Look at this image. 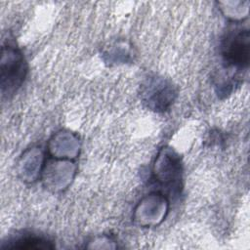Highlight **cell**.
Here are the masks:
<instances>
[{"label": "cell", "instance_id": "30bf717a", "mask_svg": "<svg viewBox=\"0 0 250 250\" xmlns=\"http://www.w3.org/2000/svg\"><path fill=\"white\" fill-rule=\"evenodd\" d=\"M222 14L232 21H241L248 17V1H223L218 2Z\"/></svg>", "mask_w": 250, "mask_h": 250}, {"label": "cell", "instance_id": "ba28073f", "mask_svg": "<svg viewBox=\"0 0 250 250\" xmlns=\"http://www.w3.org/2000/svg\"><path fill=\"white\" fill-rule=\"evenodd\" d=\"M45 162L41 147H29L22 152L17 163L18 175L25 183H34L41 178Z\"/></svg>", "mask_w": 250, "mask_h": 250}, {"label": "cell", "instance_id": "8992f818", "mask_svg": "<svg viewBox=\"0 0 250 250\" xmlns=\"http://www.w3.org/2000/svg\"><path fill=\"white\" fill-rule=\"evenodd\" d=\"M77 166L69 159H50L45 162L41 180L43 186L50 191L60 192L66 189L72 183Z\"/></svg>", "mask_w": 250, "mask_h": 250}, {"label": "cell", "instance_id": "6da1fadb", "mask_svg": "<svg viewBox=\"0 0 250 250\" xmlns=\"http://www.w3.org/2000/svg\"><path fill=\"white\" fill-rule=\"evenodd\" d=\"M27 65L21 51L13 43L3 44L0 62V85L2 99L11 98L23 83Z\"/></svg>", "mask_w": 250, "mask_h": 250}, {"label": "cell", "instance_id": "277c9868", "mask_svg": "<svg viewBox=\"0 0 250 250\" xmlns=\"http://www.w3.org/2000/svg\"><path fill=\"white\" fill-rule=\"evenodd\" d=\"M141 100L145 105L155 112H164L173 104L177 97L175 86L168 79L153 75L141 85Z\"/></svg>", "mask_w": 250, "mask_h": 250}, {"label": "cell", "instance_id": "3957f363", "mask_svg": "<svg viewBox=\"0 0 250 250\" xmlns=\"http://www.w3.org/2000/svg\"><path fill=\"white\" fill-rule=\"evenodd\" d=\"M221 53L228 66L244 69L249 64L250 33L248 28L229 27L221 42Z\"/></svg>", "mask_w": 250, "mask_h": 250}, {"label": "cell", "instance_id": "5b68a950", "mask_svg": "<svg viewBox=\"0 0 250 250\" xmlns=\"http://www.w3.org/2000/svg\"><path fill=\"white\" fill-rule=\"evenodd\" d=\"M169 200L163 193L150 192L136 205L132 220L136 226L152 228L159 226L169 212Z\"/></svg>", "mask_w": 250, "mask_h": 250}, {"label": "cell", "instance_id": "52a82bcc", "mask_svg": "<svg viewBox=\"0 0 250 250\" xmlns=\"http://www.w3.org/2000/svg\"><path fill=\"white\" fill-rule=\"evenodd\" d=\"M47 147L53 158L73 160L79 154L81 144L75 133L69 130H61L50 138Z\"/></svg>", "mask_w": 250, "mask_h": 250}, {"label": "cell", "instance_id": "9c48e42d", "mask_svg": "<svg viewBox=\"0 0 250 250\" xmlns=\"http://www.w3.org/2000/svg\"><path fill=\"white\" fill-rule=\"evenodd\" d=\"M55 245L49 239L37 236L35 234H22L13 237L4 242L1 249H19V250H45L53 249Z\"/></svg>", "mask_w": 250, "mask_h": 250}, {"label": "cell", "instance_id": "7a4b0ae2", "mask_svg": "<svg viewBox=\"0 0 250 250\" xmlns=\"http://www.w3.org/2000/svg\"><path fill=\"white\" fill-rule=\"evenodd\" d=\"M152 178L171 195H178L182 189L183 163L180 155L170 146H162L152 164Z\"/></svg>", "mask_w": 250, "mask_h": 250}]
</instances>
